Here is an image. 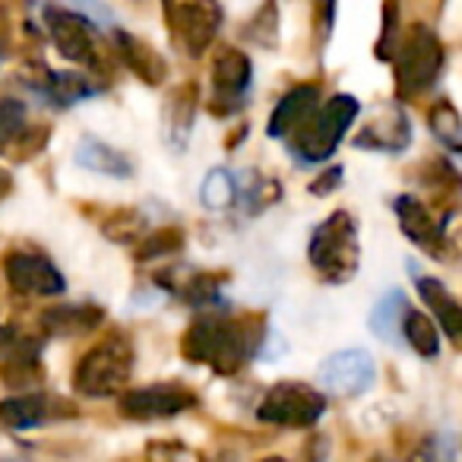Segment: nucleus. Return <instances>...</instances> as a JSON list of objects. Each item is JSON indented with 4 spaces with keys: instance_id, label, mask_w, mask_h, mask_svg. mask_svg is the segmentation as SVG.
Returning a JSON list of instances; mask_svg holds the SVG:
<instances>
[{
    "instance_id": "10",
    "label": "nucleus",
    "mask_w": 462,
    "mask_h": 462,
    "mask_svg": "<svg viewBox=\"0 0 462 462\" xmlns=\"http://www.w3.org/2000/svg\"><path fill=\"white\" fill-rule=\"evenodd\" d=\"M317 380L333 396H361L377 380V365H374V358L365 348H346V352H336L323 361L320 371H317Z\"/></svg>"
},
{
    "instance_id": "27",
    "label": "nucleus",
    "mask_w": 462,
    "mask_h": 462,
    "mask_svg": "<svg viewBox=\"0 0 462 462\" xmlns=\"http://www.w3.org/2000/svg\"><path fill=\"white\" fill-rule=\"evenodd\" d=\"M199 199H203L209 209H225L238 199V178L228 171V168H212L206 174L203 187H199Z\"/></svg>"
},
{
    "instance_id": "12",
    "label": "nucleus",
    "mask_w": 462,
    "mask_h": 462,
    "mask_svg": "<svg viewBox=\"0 0 462 462\" xmlns=\"http://www.w3.org/2000/svg\"><path fill=\"white\" fill-rule=\"evenodd\" d=\"M197 405V393L180 383H155L143 390L124 393L121 396V415L134 421H165L180 411Z\"/></svg>"
},
{
    "instance_id": "17",
    "label": "nucleus",
    "mask_w": 462,
    "mask_h": 462,
    "mask_svg": "<svg viewBox=\"0 0 462 462\" xmlns=\"http://www.w3.org/2000/svg\"><path fill=\"white\" fill-rule=\"evenodd\" d=\"M35 89L48 98V102L60 105V108H70V105L83 102V98L96 96L102 86L92 83V77H83V73H54L45 70V77L35 79Z\"/></svg>"
},
{
    "instance_id": "16",
    "label": "nucleus",
    "mask_w": 462,
    "mask_h": 462,
    "mask_svg": "<svg viewBox=\"0 0 462 462\" xmlns=\"http://www.w3.org/2000/svg\"><path fill=\"white\" fill-rule=\"evenodd\" d=\"M105 323L98 304H54L42 314V329L48 336H83Z\"/></svg>"
},
{
    "instance_id": "6",
    "label": "nucleus",
    "mask_w": 462,
    "mask_h": 462,
    "mask_svg": "<svg viewBox=\"0 0 462 462\" xmlns=\"http://www.w3.org/2000/svg\"><path fill=\"white\" fill-rule=\"evenodd\" d=\"M323 411H327V396L317 386L298 383V380L270 386V393L257 405L260 421L276 428H310L320 421Z\"/></svg>"
},
{
    "instance_id": "26",
    "label": "nucleus",
    "mask_w": 462,
    "mask_h": 462,
    "mask_svg": "<svg viewBox=\"0 0 462 462\" xmlns=\"http://www.w3.org/2000/svg\"><path fill=\"white\" fill-rule=\"evenodd\" d=\"M409 310L405 304V295L399 289H393L390 295H383L377 301V308L371 310V329L386 342H396L399 339V327H402V317Z\"/></svg>"
},
{
    "instance_id": "34",
    "label": "nucleus",
    "mask_w": 462,
    "mask_h": 462,
    "mask_svg": "<svg viewBox=\"0 0 462 462\" xmlns=\"http://www.w3.org/2000/svg\"><path fill=\"white\" fill-rule=\"evenodd\" d=\"M260 462H285L282 456H266V459H260Z\"/></svg>"
},
{
    "instance_id": "11",
    "label": "nucleus",
    "mask_w": 462,
    "mask_h": 462,
    "mask_svg": "<svg viewBox=\"0 0 462 462\" xmlns=\"http://www.w3.org/2000/svg\"><path fill=\"white\" fill-rule=\"evenodd\" d=\"M4 273H7V282L16 295L54 298L67 289L58 266H54L45 254H35V251L7 254V257H4Z\"/></svg>"
},
{
    "instance_id": "33",
    "label": "nucleus",
    "mask_w": 462,
    "mask_h": 462,
    "mask_svg": "<svg viewBox=\"0 0 462 462\" xmlns=\"http://www.w3.org/2000/svg\"><path fill=\"white\" fill-rule=\"evenodd\" d=\"M4 58H7V32L0 29V64H4Z\"/></svg>"
},
{
    "instance_id": "21",
    "label": "nucleus",
    "mask_w": 462,
    "mask_h": 462,
    "mask_svg": "<svg viewBox=\"0 0 462 462\" xmlns=\"http://www.w3.org/2000/svg\"><path fill=\"white\" fill-rule=\"evenodd\" d=\"M355 143L365 146V149H386V152H399V149H405L411 143L409 117H405L399 108L386 111V124L377 121V124H371V127H365Z\"/></svg>"
},
{
    "instance_id": "14",
    "label": "nucleus",
    "mask_w": 462,
    "mask_h": 462,
    "mask_svg": "<svg viewBox=\"0 0 462 462\" xmlns=\"http://www.w3.org/2000/svg\"><path fill=\"white\" fill-rule=\"evenodd\" d=\"M393 209H396V218H399V228H402V235L411 241V245L424 247L428 254H443V228L437 225V218L430 216V209L421 203V199L415 197H396V203H393Z\"/></svg>"
},
{
    "instance_id": "15",
    "label": "nucleus",
    "mask_w": 462,
    "mask_h": 462,
    "mask_svg": "<svg viewBox=\"0 0 462 462\" xmlns=\"http://www.w3.org/2000/svg\"><path fill=\"white\" fill-rule=\"evenodd\" d=\"M317 108H320V86L317 83L295 86V89L285 92L282 102L276 105L266 130H270V136H276V140H289L295 130H301V124L308 121Z\"/></svg>"
},
{
    "instance_id": "13",
    "label": "nucleus",
    "mask_w": 462,
    "mask_h": 462,
    "mask_svg": "<svg viewBox=\"0 0 462 462\" xmlns=\"http://www.w3.org/2000/svg\"><path fill=\"white\" fill-rule=\"evenodd\" d=\"M73 405L60 396H45V393H23V396L4 399L0 402V421L16 430L42 428L58 418H70Z\"/></svg>"
},
{
    "instance_id": "31",
    "label": "nucleus",
    "mask_w": 462,
    "mask_h": 462,
    "mask_svg": "<svg viewBox=\"0 0 462 462\" xmlns=\"http://www.w3.org/2000/svg\"><path fill=\"white\" fill-rule=\"evenodd\" d=\"M396 14L399 10L393 7H383V35H380V42H377V58L380 60H386V58H393L396 54V45H399V39H396Z\"/></svg>"
},
{
    "instance_id": "22",
    "label": "nucleus",
    "mask_w": 462,
    "mask_h": 462,
    "mask_svg": "<svg viewBox=\"0 0 462 462\" xmlns=\"http://www.w3.org/2000/svg\"><path fill=\"white\" fill-rule=\"evenodd\" d=\"M115 45H117V54L124 58V64H127L136 77H143L146 83H162V79H165V60H162L159 51H152L143 39H134V35L117 29Z\"/></svg>"
},
{
    "instance_id": "19",
    "label": "nucleus",
    "mask_w": 462,
    "mask_h": 462,
    "mask_svg": "<svg viewBox=\"0 0 462 462\" xmlns=\"http://www.w3.org/2000/svg\"><path fill=\"white\" fill-rule=\"evenodd\" d=\"M418 295H421V301L428 304L430 310L437 314V323H440V329L449 336L453 342H459V301H456L453 295H449V289L443 282H437L434 276H418Z\"/></svg>"
},
{
    "instance_id": "29",
    "label": "nucleus",
    "mask_w": 462,
    "mask_h": 462,
    "mask_svg": "<svg viewBox=\"0 0 462 462\" xmlns=\"http://www.w3.org/2000/svg\"><path fill=\"white\" fill-rule=\"evenodd\" d=\"M180 245H184V238H180L178 228H162V231H155V235L146 241V245H140V251H136V260L165 257V254L180 251Z\"/></svg>"
},
{
    "instance_id": "23",
    "label": "nucleus",
    "mask_w": 462,
    "mask_h": 462,
    "mask_svg": "<svg viewBox=\"0 0 462 462\" xmlns=\"http://www.w3.org/2000/svg\"><path fill=\"white\" fill-rule=\"evenodd\" d=\"M193 111H197V89H193V86H180V89H174L171 98L165 102V136L174 149L187 146Z\"/></svg>"
},
{
    "instance_id": "18",
    "label": "nucleus",
    "mask_w": 462,
    "mask_h": 462,
    "mask_svg": "<svg viewBox=\"0 0 462 462\" xmlns=\"http://www.w3.org/2000/svg\"><path fill=\"white\" fill-rule=\"evenodd\" d=\"M32 124H29V111L20 98H0V155L16 152V149H29L32 152L42 146L39 140H32Z\"/></svg>"
},
{
    "instance_id": "9",
    "label": "nucleus",
    "mask_w": 462,
    "mask_h": 462,
    "mask_svg": "<svg viewBox=\"0 0 462 462\" xmlns=\"http://www.w3.org/2000/svg\"><path fill=\"white\" fill-rule=\"evenodd\" d=\"M251 86V60L238 48H218L212 58V98L209 108L216 115H235L245 105Z\"/></svg>"
},
{
    "instance_id": "24",
    "label": "nucleus",
    "mask_w": 462,
    "mask_h": 462,
    "mask_svg": "<svg viewBox=\"0 0 462 462\" xmlns=\"http://www.w3.org/2000/svg\"><path fill=\"white\" fill-rule=\"evenodd\" d=\"M45 339L20 327H0V355L7 367H39V352Z\"/></svg>"
},
{
    "instance_id": "25",
    "label": "nucleus",
    "mask_w": 462,
    "mask_h": 462,
    "mask_svg": "<svg viewBox=\"0 0 462 462\" xmlns=\"http://www.w3.org/2000/svg\"><path fill=\"white\" fill-rule=\"evenodd\" d=\"M399 336H402L421 358H437V355H440V329H437V323L430 320L428 314H421V310H411V308L405 310Z\"/></svg>"
},
{
    "instance_id": "3",
    "label": "nucleus",
    "mask_w": 462,
    "mask_h": 462,
    "mask_svg": "<svg viewBox=\"0 0 462 462\" xmlns=\"http://www.w3.org/2000/svg\"><path fill=\"white\" fill-rule=\"evenodd\" d=\"M361 105L352 96H333L329 102H323L308 121L301 124V130L289 136V146L295 152L298 162H327L336 152V146L342 143V136L348 134L352 121L358 117Z\"/></svg>"
},
{
    "instance_id": "8",
    "label": "nucleus",
    "mask_w": 462,
    "mask_h": 462,
    "mask_svg": "<svg viewBox=\"0 0 462 462\" xmlns=\"http://www.w3.org/2000/svg\"><path fill=\"white\" fill-rule=\"evenodd\" d=\"M165 16L174 45L190 58H203L222 26L218 4H165Z\"/></svg>"
},
{
    "instance_id": "4",
    "label": "nucleus",
    "mask_w": 462,
    "mask_h": 462,
    "mask_svg": "<svg viewBox=\"0 0 462 462\" xmlns=\"http://www.w3.org/2000/svg\"><path fill=\"white\" fill-rule=\"evenodd\" d=\"M134 374V346L124 336H108L79 358L73 383L83 396L108 399L130 383Z\"/></svg>"
},
{
    "instance_id": "32",
    "label": "nucleus",
    "mask_w": 462,
    "mask_h": 462,
    "mask_svg": "<svg viewBox=\"0 0 462 462\" xmlns=\"http://www.w3.org/2000/svg\"><path fill=\"white\" fill-rule=\"evenodd\" d=\"M10 187H14V180H10V174H7V171H0V199L7 197Z\"/></svg>"
},
{
    "instance_id": "2",
    "label": "nucleus",
    "mask_w": 462,
    "mask_h": 462,
    "mask_svg": "<svg viewBox=\"0 0 462 462\" xmlns=\"http://www.w3.org/2000/svg\"><path fill=\"white\" fill-rule=\"evenodd\" d=\"M308 260L327 282H348L358 273L361 245L358 228L348 212H333L314 228L308 241Z\"/></svg>"
},
{
    "instance_id": "1",
    "label": "nucleus",
    "mask_w": 462,
    "mask_h": 462,
    "mask_svg": "<svg viewBox=\"0 0 462 462\" xmlns=\"http://www.w3.org/2000/svg\"><path fill=\"white\" fill-rule=\"evenodd\" d=\"M260 346H263V323L257 317H235L225 310L197 317L180 342L187 358L212 367L216 374H238L260 352Z\"/></svg>"
},
{
    "instance_id": "30",
    "label": "nucleus",
    "mask_w": 462,
    "mask_h": 462,
    "mask_svg": "<svg viewBox=\"0 0 462 462\" xmlns=\"http://www.w3.org/2000/svg\"><path fill=\"white\" fill-rule=\"evenodd\" d=\"M411 462H456L453 443H449L447 437H430V440L411 456Z\"/></svg>"
},
{
    "instance_id": "5",
    "label": "nucleus",
    "mask_w": 462,
    "mask_h": 462,
    "mask_svg": "<svg viewBox=\"0 0 462 462\" xmlns=\"http://www.w3.org/2000/svg\"><path fill=\"white\" fill-rule=\"evenodd\" d=\"M396 92L399 98H411L418 92H424L443 70V42L434 29H428L424 23L405 32V39L396 45Z\"/></svg>"
},
{
    "instance_id": "7",
    "label": "nucleus",
    "mask_w": 462,
    "mask_h": 462,
    "mask_svg": "<svg viewBox=\"0 0 462 462\" xmlns=\"http://www.w3.org/2000/svg\"><path fill=\"white\" fill-rule=\"evenodd\" d=\"M42 14H45V26H48V35H51L54 48H58L67 60H73V64H79V67H89V70L102 67L96 26H92L79 10L45 7Z\"/></svg>"
},
{
    "instance_id": "20",
    "label": "nucleus",
    "mask_w": 462,
    "mask_h": 462,
    "mask_svg": "<svg viewBox=\"0 0 462 462\" xmlns=\"http://www.w3.org/2000/svg\"><path fill=\"white\" fill-rule=\"evenodd\" d=\"M77 162L96 174H108V178H130V171H134L127 155L117 152V149L108 146V143L96 140V136H83V140H79Z\"/></svg>"
},
{
    "instance_id": "28",
    "label": "nucleus",
    "mask_w": 462,
    "mask_h": 462,
    "mask_svg": "<svg viewBox=\"0 0 462 462\" xmlns=\"http://www.w3.org/2000/svg\"><path fill=\"white\" fill-rule=\"evenodd\" d=\"M430 130H434V136L449 149V152H459V136H462L459 115H456V108L447 102V98L430 108Z\"/></svg>"
}]
</instances>
